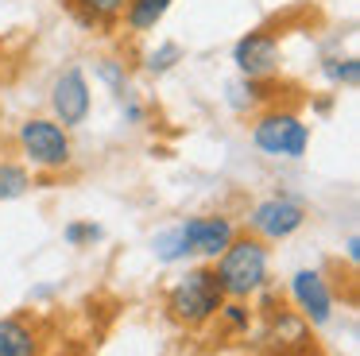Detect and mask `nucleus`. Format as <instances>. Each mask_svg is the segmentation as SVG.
I'll use <instances>...</instances> for the list:
<instances>
[{
    "label": "nucleus",
    "mask_w": 360,
    "mask_h": 356,
    "mask_svg": "<svg viewBox=\"0 0 360 356\" xmlns=\"http://www.w3.org/2000/svg\"><path fill=\"white\" fill-rule=\"evenodd\" d=\"M0 356H39V329L24 317H0Z\"/></svg>",
    "instance_id": "obj_10"
},
{
    "label": "nucleus",
    "mask_w": 360,
    "mask_h": 356,
    "mask_svg": "<svg viewBox=\"0 0 360 356\" xmlns=\"http://www.w3.org/2000/svg\"><path fill=\"white\" fill-rule=\"evenodd\" d=\"M179 62H182V46L174 43V39H163L155 51H148L143 70H148V74H167V70H174Z\"/></svg>",
    "instance_id": "obj_16"
},
{
    "label": "nucleus",
    "mask_w": 360,
    "mask_h": 356,
    "mask_svg": "<svg viewBox=\"0 0 360 356\" xmlns=\"http://www.w3.org/2000/svg\"><path fill=\"white\" fill-rule=\"evenodd\" d=\"M89 105H94V97H89L86 70L66 66L63 74L55 77V85H51V108H55V120L63 124V128H78V124H86Z\"/></svg>",
    "instance_id": "obj_7"
},
{
    "label": "nucleus",
    "mask_w": 360,
    "mask_h": 356,
    "mask_svg": "<svg viewBox=\"0 0 360 356\" xmlns=\"http://www.w3.org/2000/svg\"><path fill=\"white\" fill-rule=\"evenodd\" d=\"M345 255H349V263H360V236H356V232L345 240Z\"/></svg>",
    "instance_id": "obj_20"
},
{
    "label": "nucleus",
    "mask_w": 360,
    "mask_h": 356,
    "mask_svg": "<svg viewBox=\"0 0 360 356\" xmlns=\"http://www.w3.org/2000/svg\"><path fill=\"white\" fill-rule=\"evenodd\" d=\"M290 298L298 306V317L306 325H326L333 317V294H329V283L321 271L302 267L290 275Z\"/></svg>",
    "instance_id": "obj_8"
},
{
    "label": "nucleus",
    "mask_w": 360,
    "mask_h": 356,
    "mask_svg": "<svg viewBox=\"0 0 360 356\" xmlns=\"http://www.w3.org/2000/svg\"><path fill=\"white\" fill-rule=\"evenodd\" d=\"M182 236H186L190 255L217 260V255L233 244L236 229H233V221H229V217L210 213V217H190V221H182Z\"/></svg>",
    "instance_id": "obj_9"
},
{
    "label": "nucleus",
    "mask_w": 360,
    "mask_h": 356,
    "mask_svg": "<svg viewBox=\"0 0 360 356\" xmlns=\"http://www.w3.org/2000/svg\"><path fill=\"white\" fill-rule=\"evenodd\" d=\"M74 12H78L82 23H89V27H109V23L120 20V12H124V0H70Z\"/></svg>",
    "instance_id": "obj_12"
},
{
    "label": "nucleus",
    "mask_w": 360,
    "mask_h": 356,
    "mask_svg": "<svg viewBox=\"0 0 360 356\" xmlns=\"http://www.w3.org/2000/svg\"><path fill=\"white\" fill-rule=\"evenodd\" d=\"M97 77H101L105 85H112V93H117V97H128V74H124V66H120V62L101 58V62H97Z\"/></svg>",
    "instance_id": "obj_19"
},
{
    "label": "nucleus",
    "mask_w": 360,
    "mask_h": 356,
    "mask_svg": "<svg viewBox=\"0 0 360 356\" xmlns=\"http://www.w3.org/2000/svg\"><path fill=\"white\" fill-rule=\"evenodd\" d=\"M225 298H252L267 286V248L259 236H233L213 267Z\"/></svg>",
    "instance_id": "obj_1"
},
{
    "label": "nucleus",
    "mask_w": 360,
    "mask_h": 356,
    "mask_svg": "<svg viewBox=\"0 0 360 356\" xmlns=\"http://www.w3.org/2000/svg\"><path fill=\"white\" fill-rule=\"evenodd\" d=\"M252 144L275 159H302L310 147V124L290 108H267L252 124Z\"/></svg>",
    "instance_id": "obj_3"
},
{
    "label": "nucleus",
    "mask_w": 360,
    "mask_h": 356,
    "mask_svg": "<svg viewBox=\"0 0 360 356\" xmlns=\"http://www.w3.org/2000/svg\"><path fill=\"white\" fill-rule=\"evenodd\" d=\"M63 236H66V244H70V248H86V244H97V240H101V224H94V221H70L63 229Z\"/></svg>",
    "instance_id": "obj_18"
},
{
    "label": "nucleus",
    "mask_w": 360,
    "mask_h": 356,
    "mask_svg": "<svg viewBox=\"0 0 360 356\" xmlns=\"http://www.w3.org/2000/svg\"><path fill=\"white\" fill-rule=\"evenodd\" d=\"M174 0H124V27L132 35H143V31H155V23L171 12Z\"/></svg>",
    "instance_id": "obj_11"
},
{
    "label": "nucleus",
    "mask_w": 360,
    "mask_h": 356,
    "mask_svg": "<svg viewBox=\"0 0 360 356\" xmlns=\"http://www.w3.org/2000/svg\"><path fill=\"white\" fill-rule=\"evenodd\" d=\"M151 248H155V260H163V263H179V260H186V255H190L186 236H182V224L163 229L155 240H151Z\"/></svg>",
    "instance_id": "obj_15"
},
{
    "label": "nucleus",
    "mask_w": 360,
    "mask_h": 356,
    "mask_svg": "<svg viewBox=\"0 0 360 356\" xmlns=\"http://www.w3.org/2000/svg\"><path fill=\"white\" fill-rule=\"evenodd\" d=\"M32 190V174H27V167H20V163H0V201H12V198H24V193Z\"/></svg>",
    "instance_id": "obj_14"
},
{
    "label": "nucleus",
    "mask_w": 360,
    "mask_h": 356,
    "mask_svg": "<svg viewBox=\"0 0 360 356\" xmlns=\"http://www.w3.org/2000/svg\"><path fill=\"white\" fill-rule=\"evenodd\" d=\"M221 302H225V294H221L213 267H190L167 291V314H171V322L186 325V329H202L217 317Z\"/></svg>",
    "instance_id": "obj_2"
},
{
    "label": "nucleus",
    "mask_w": 360,
    "mask_h": 356,
    "mask_svg": "<svg viewBox=\"0 0 360 356\" xmlns=\"http://www.w3.org/2000/svg\"><path fill=\"white\" fill-rule=\"evenodd\" d=\"M233 62L240 70V77H252V82H267V77L279 74L283 66V46L271 31H248V35L236 39L233 46Z\"/></svg>",
    "instance_id": "obj_6"
},
{
    "label": "nucleus",
    "mask_w": 360,
    "mask_h": 356,
    "mask_svg": "<svg viewBox=\"0 0 360 356\" xmlns=\"http://www.w3.org/2000/svg\"><path fill=\"white\" fill-rule=\"evenodd\" d=\"M321 74L329 77L333 85H345V89H356L360 85V58L356 54H337V58H326L321 62Z\"/></svg>",
    "instance_id": "obj_13"
},
{
    "label": "nucleus",
    "mask_w": 360,
    "mask_h": 356,
    "mask_svg": "<svg viewBox=\"0 0 360 356\" xmlns=\"http://www.w3.org/2000/svg\"><path fill=\"white\" fill-rule=\"evenodd\" d=\"M248 224L259 240H287L306 224V205L287 198V193H275V198H264L259 205H252Z\"/></svg>",
    "instance_id": "obj_5"
},
{
    "label": "nucleus",
    "mask_w": 360,
    "mask_h": 356,
    "mask_svg": "<svg viewBox=\"0 0 360 356\" xmlns=\"http://www.w3.org/2000/svg\"><path fill=\"white\" fill-rule=\"evenodd\" d=\"M20 147H24L27 163L39 170H63L74 159L70 128H63L58 120H47V116H32V120L20 124Z\"/></svg>",
    "instance_id": "obj_4"
},
{
    "label": "nucleus",
    "mask_w": 360,
    "mask_h": 356,
    "mask_svg": "<svg viewBox=\"0 0 360 356\" xmlns=\"http://www.w3.org/2000/svg\"><path fill=\"white\" fill-rule=\"evenodd\" d=\"M217 317H225V325H229V329H233V333H248V325H252V310L244 306V298L221 302Z\"/></svg>",
    "instance_id": "obj_17"
}]
</instances>
